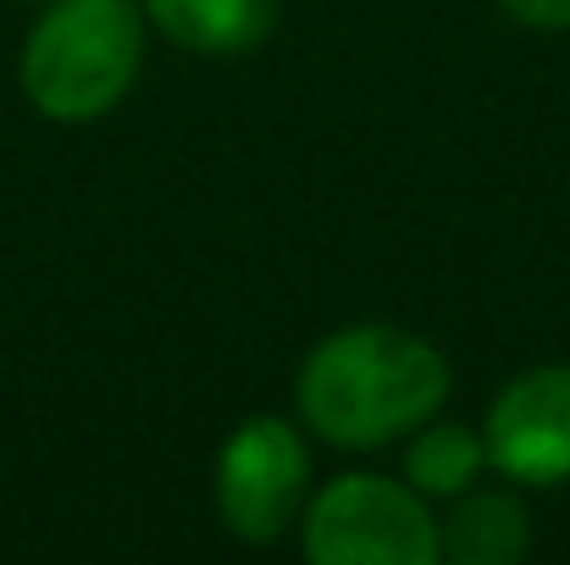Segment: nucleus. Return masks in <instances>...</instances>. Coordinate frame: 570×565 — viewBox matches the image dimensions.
Masks as SVG:
<instances>
[{
    "mask_svg": "<svg viewBox=\"0 0 570 565\" xmlns=\"http://www.w3.org/2000/svg\"><path fill=\"white\" fill-rule=\"evenodd\" d=\"M510 22L532 28V33H566L570 28V0H499Z\"/></svg>",
    "mask_w": 570,
    "mask_h": 565,
    "instance_id": "9",
    "label": "nucleus"
},
{
    "mask_svg": "<svg viewBox=\"0 0 570 565\" xmlns=\"http://www.w3.org/2000/svg\"><path fill=\"white\" fill-rule=\"evenodd\" d=\"M299 544L311 565H432L438 522L410 483L350 471L299 510Z\"/></svg>",
    "mask_w": 570,
    "mask_h": 565,
    "instance_id": "3",
    "label": "nucleus"
},
{
    "mask_svg": "<svg viewBox=\"0 0 570 565\" xmlns=\"http://www.w3.org/2000/svg\"><path fill=\"white\" fill-rule=\"evenodd\" d=\"M311 494V449L294 421L283 416H249L233 427V438L216 455V510L233 538L244 544H277Z\"/></svg>",
    "mask_w": 570,
    "mask_h": 565,
    "instance_id": "4",
    "label": "nucleus"
},
{
    "mask_svg": "<svg viewBox=\"0 0 570 565\" xmlns=\"http://www.w3.org/2000/svg\"><path fill=\"white\" fill-rule=\"evenodd\" d=\"M294 399L305 427L327 444L382 449L438 416V405L449 399V361L421 333L361 322L327 333L305 355Z\"/></svg>",
    "mask_w": 570,
    "mask_h": 565,
    "instance_id": "1",
    "label": "nucleus"
},
{
    "mask_svg": "<svg viewBox=\"0 0 570 565\" xmlns=\"http://www.w3.org/2000/svg\"><path fill=\"white\" fill-rule=\"evenodd\" d=\"M488 466L521 488L570 483V367H532L510 377L482 427Z\"/></svg>",
    "mask_w": 570,
    "mask_h": 565,
    "instance_id": "5",
    "label": "nucleus"
},
{
    "mask_svg": "<svg viewBox=\"0 0 570 565\" xmlns=\"http://www.w3.org/2000/svg\"><path fill=\"white\" fill-rule=\"evenodd\" d=\"M532 549V516L515 494L465 488L460 505L438 522V561L454 565H515Z\"/></svg>",
    "mask_w": 570,
    "mask_h": 565,
    "instance_id": "6",
    "label": "nucleus"
},
{
    "mask_svg": "<svg viewBox=\"0 0 570 565\" xmlns=\"http://www.w3.org/2000/svg\"><path fill=\"white\" fill-rule=\"evenodd\" d=\"M482 466H488L482 432L460 421H421L404 449V483L421 499H460L465 488H476Z\"/></svg>",
    "mask_w": 570,
    "mask_h": 565,
    "instance_id": "8",
    "label": "nucleus"
},
{
    "mask_svg": "<svg viewBox=\"0 0 570 565\" xmlns=\"http://www.w3.org/2000/svg\"><path fill=\"white\" fill-rule=\"evenodd\" d=\"M145 61V6L139 0H50L33 22L17 78L39 117L95 123L139 78Z\"/></svg>",
    "mask_w": 570,
    "mask_h": 565,
    "instance_id": "2",
    "label": "nucleus"
},
{
    "mask_svg": "<svg viewBox=\"0 0 570 565\" xmlns=\"http://www.w3.org/2000/svg\"><path fill=\"white\" fill-rule=\"evenodd\" d=\"M145 22L194 56H244L266 45L277 0H145Z\"/></svg>",
    "mask_w": 570,
    "mask_h": 565,
    "instance_id": "7",
    "label": "nucleus"
}]
</instances>
